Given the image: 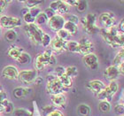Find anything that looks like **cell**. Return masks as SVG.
Wrapping results in <instances>:
<instances>
[{
	"mask_svg": "<svg viewBox=\"0 0 124 116\" xmlns=\"http://www.w3.org/2000/svg\"><path fill=\"white\" fill-rule=\"evenodd\" d=\"M18 62L19 64L21 65H26V64H29L31 61V57L30 55L26 52H21V56L19 57V59L16 60Z\"/></svg>",
	"mask_w": 124,
	"mask_h": 116,
	"instance_id": "cell-26",
	"label": "cell"
},
{
	"mask_svg": "<svg viewBox=\"0 0 124 116\" xmlns=\"http://www.w3.org/2000/svg\"><path fill=\"white\" fill-rule=\"evenodd\" d=\"M63 85L60 82V80L57 78L55 75H47V84H46V90L47 92L56 95L59 93H62L63 91Z\"/></svg>",
	"mask_w": 124,
	"mask_h": 116,
	"instance_id": "cell-5",
	"label": "cell"
},
{
	"mask_svg": "<svg viewBox=\"0 0 124 116\" xmlns=\"http://www.w3.org/2000/svg\"><path fill=\"white\" fill-rule=\"evenodd\" d=\"M36 76H37V71L36 69L22 70L21 72H19L18 80L25 84H30L36 81Z\"/></svg>",
	"mask_w": 124,
	"mask_h": 116,
	"instance_id": "cell-9",
	"label": "cell"
},
{
	"mask_svg": "<svg viewBox=\"0 0 124 116\" xmlns=\"http://www.w3.org/2000/svg\"><path fill=\"white\" fill-rule=\"evenodd\" d=\"M99 22L103 26V29H111L115 25V16L113 13L106 12L101 13L98 17Z\"/></svg>",
	"mask_w": 124,
	"mask_h": 116,
	"instance_id": "cell-10",
	"label": "cell"
},
{
	"mask_svg": "<svg viewBox=\"0 0 124 116\" xmlns=\"http://www.w3.org/2000/svg\"><path fill=\"white\" fill-rule=\"evenodd\" d=\"M46 116H64V114H63L61 111H60V110L55 109V110H53L52 112H51L50 114H47Z\"/></svg>",
	"mask_w": 124,
	"mask_h": 116,
	"instance_id": "cell-43",
	"label": "cell"
},
{
	"mask_svg": "<svg viewBox=\"0 0 124 116\" xmlns=\"http://www.w3.org/2000/svg\"><path fill=\"white\" fill-rule=\"evenodd\" d=\"M11 3V1H6V0H0V15L4 13V12L5 11L7 5Z\"/></svg>",
	"mask_w": 124,
	"mask_h": 116,
	"instance_id": "cell-39",
	"label": "cell"
},
{
	"mask_svg": "<svg viewBox=\"0 0 124 116\" xmlns=\"http://www.w3.org/2000/svg\"><path fill=\"white\" fill-rule=\"evenodd\" d=\"M56 63V58L52 52L50 51H44L42 53H39L35 59V67L36 70H44V68L47 66H52Z\"/></svg>",
	"mask_w": 124,
	"mask_h": 116,
	"instance_id": "cell-2",
	"label": "cell"
},
{
	"mask_svg": "<svg viewBox=\"0 0 124 116\" xmlns=\"http://www.w3.org/2000/svg\"><path fill=\"white\" fill-rule=\"evenodd\" d=\"M65 74L69 76L70 78H75L78 75V69L77 67L75 66H70L67 67V68H65Z\"/></svg>",
	"mask_w": 124,
	"mask_h": 116,
	"instance_id": "cell-28",
	"label": "cell"
},
{
	"mask_svg": "<svg viewBox=\"0 0 124 116\" xmlns=\"http://www.w3.org/2000/svg\"><path fill=\"white\" fill-rule=\"evenodd\" d=\"M110 108H111V106H110V102L108 101H101L98 105V109L101 113H107Z\"/></svg>",
	"mask_w": 124,
	"mask_h": 116,
	"instance_id": "cell-31",
	"label": "cell"
},
{
	"mask_svg": "<svg viewBox=\"0 0 124 116\" xmlns=\"http://www.w3.org/2000/svg\"><path fill=\"white\" fill-rule=\"evenodd\" d=\"M23 29L25 31L26 35L28 36V37L29 38V40L34 44H36V45L37 44H41L42 37H43L44 34V32L42 30V29H40L37 25L33 23L25 25Z\"/></svg>",
	"mask_w": 124,
	"mask_h": 116,
	"instance_id": "cell-3",
	"label": "cell"
},
{
	"mask_svg": "<svg viewBox=\"0 0 124 116\" xmlns=\"http://www.w3.org/2000/svg\"><path fill=\"white\" fill-rule=\"evenodd\" d=\"M2 76L5 79L11 81L18 80L19 78V70L14 66L9 65L3 68L2 70Z\"/></svg>",
	"mask_w": 124,
	"mask_h": 116,
	"instance_id": "cell-13",
	"label": "cell"
},
{
	"mask_svg": "<svg viewBox=\"0 0 124 116\" xmlns=\"http://www.w3.org/2000/svg\"><path fill=\"white\" fill-rule=\"evenodd\" d=\"M1 90H2V88H1V86H0V91H1Z\"/></svg>",
	"mask_w": 124,
	"mask_h": 116,
	"instance_id": "cell-48",
	"label": "cell"
},
{
	"mask_svg": "<svg viewBox=\"0 0 124 116\" xmlns=\"http://www.w3.org/2000/svg\"><path fill=\"white\" fill-rule=\"evenodd\" d=\"M123 111H124V107L122 104H118V105H116V106H114V112L117 114H122V115Z\"/></svg>",
	"mask_w": 124,
	"mask_h": 116,
	"instance_id": "cell-41",
	"label": "cell"
},
{
	"mask_svg": "<svg viewBox=\"0 0 124 116\" xmlns=\"http://www.w3.org/2000/svg\"><path fill=\"white\" fill-rule=\"evenodd\" d=\"M123 59H124V52L123 50H121L116 54L115 58L114 59V67H118L121 74H123Z\"/></svg>",
	"mask_w": 124,
	"mask_h": 116,
	"instance_id": "cell-19",
	"label": "cell"
},
{
	"mask_svg": "<svg viewBox=\"0 0 124 116\" xmlns=\"http://www.w3.org/2000/svg\"><path fill=\"white\" fill-rule=\"evenodd\" d=\"M120 75H121L120 70L118 69V67H114V66H110V67H108L105 70V72H104V76H105L106 80H108L109 82L115 81L117 78L119 77Z\"/></svg>",
	"mask_w": 124,
	"mask_h": 116,
	"instance_id": "cell-17",
	"label": "cell"
},
{
	"mask_svg": "<svg viewBox=\"0 0 124 116\" xmlns=\"http://www.w3.org/2000/svg\"><path fill=\"white\" fill-rule=\"evenodd\" d=\"M79 44V53L83 56L89 53H92L94 50V44L88 37H83L78 42Z\"/></svg>",
	"mask_w": 124,
	"mask_h": 116,
	"instance_id": "cell-12",
	"label": "cell"
},
{
	"mask_svg": "<svg viewBox=\"0 0 124 116\" xmlns=\"http://www.w3.org/2000/svg\"><path fill=\"white\" fill-rule=\"evenodd\" d=\"M51 101L54 107H63L67 103V97L64 93H59L56 95H52Z\"/></svg>",
	"mask_w": 124,
	"mask_h": 116,
	"instance_id": "cell-18",
	"label": "cell"
},
{
	"mask_svg": "<svg viewBox=\"0 0 124 116\" xmlns=\"http://www.w3.org/2000/svg\"><path fill=\"white\" fill-rule=\"evenodd\" d=\"M66 50L70 52H77L79 53V44L76 41H67L66 43Z\"/></svg>",
	"mask_w": 124,
	"mask_h": 116,
	"instance_id": "cell-23",
	"label": "cell"
},
{
	"mask_svg": "<svg viewBox=\"0 0 124 116\" xmlns=\"http://www.w3.org/2000/svg\"><path fill=\"white\" fill-rule=\"evenodd\" d=\"M66 43L67 41H63L60 39L58 36L52 39L50 47H51V52L54 53H61L64 51H66Z\"/></svg>",
	"mask_w": 124,
	"mask_h": 116,
	"instance_id": "cell-15",
	"label": "cell"
},
{
	"mask_svg": "<svg viewBox=\"0 0 124 116\" xmlns=\"http://www.w3.org/2000/svg\"><path fill=\"white\" fill-rule=\"evenodd\" d=\"M80 21L84 31L89 35H95L99 30L97 26V15L95 13H88L85 17L81 19Z\"/></svg>",
	"mask_w": 124,
	"mask_h": 116,
	"instance_id": "cell-4",
	"label": "cell"
},
{
	"mask_svg": "<svg viewBox=\"0 0 124 116\" xmlns=\"http://www.w3.org/2000/svg\"><path fill=\"white\" fill-rule=\"evenodd\" d=\"M5 37L8 42L13 43V42L15 41L16 37H17V33H16V31H14L13 29H10V30L6 31V33H5Z\"/></svg>",
	"mask_w": 124,
	"mask_h": 116,
	"instance_id": "cell-30",
	"label": "cell"
},
{
	"mask_svg": "<svg viewBox=\"0 0 124 116\" xmlns=\"http://www.w3.org/2000/svg\"><path fill=\"white\" fill-rule=\"evenodd\" d=\"M50 9H52L55 13H59V15H62L69 12L70 6L67 5L66 1H53L50 5Z\"/></svg>",
	"mask_w": 124,
	"mask_h": 116,
	"instance_id": "cell-11",
	"label": "cell"
},
{
	"mask_svg": "<svg viewBox=\"0 0 124 116\" xmlns=\"http://www.w3.org/2000/svg\"><path fill=\"white\" fill-rule=\"evenodd\" d=\"M87 7H88L87 1H83V0H81L80 1L79 0L77 5H76V10H77L78 13H84L87 10Z\"/></svg>",
	"mask_w": 124,
	"mask_h": 116,
	"instance_id": "cell-32",
	"label": "cell"
},
{
	"mask_svg": "<svg viewBox=\"0 0 124 116\" xmlns=\"http://www.w3.org/2000/svg\"><path fill=\"white\" fill-rule=\"evenodd\" d=\"M30 91H31L30 88L18 87V88H15L14 90H13V96H14L16 98H21L28 95Z\"/></svg>",
	"mask_w": 124,
	"mask_h": 116,
	"instance_id": "cell-21",
	"label": "cell"
},
{
	"mask_svg": "<svg viewBox=\"0 0 124 116\" xmlns=\"http://www.w3.org/2000/svg\"><path fill=\"white\" fill-rule=\"evenodd\" d=\"M117 29H118V30L119 31H121V32L123 33V31H124V21H123V20L121 21V23L119 24V26H118Z\"/></svg>",
	"mask_w": 124,
	"mask_h": 116,
	"instance_id": "cell-47",
	"label": "cell"
},
{
	"mask_svg": "<svg viewBox=\"0 0 124 116\" xmlns=\"http://www.w3.org/2000/svg\"><path fill=\"white\" fill-rule=\"evenodd\" d=\"M67 21H69V22L75 24V25H77V24L80 22V19L78 18L76 15H75V14H70V15L67 16Z\"/></svg>",
	"mask_w": 124,
	"mask_h": 116,
	"instance_id": "cell-37",
	"label": "cell"
},
{
	"mask_svg": "<svg viewBox=\"0 0 124 116\" xmlns=\"http://www.w3.org/2000/svg\"><path fill=\"white\" fill-rule=\"evenodd\" d=\"M41 12H42L41 9H40L39 7H34V8H30V9H29V13L35 19H36V16L38 15Z\"/></svg>",
	"mask_w": 124,
	"mask_h": 116,
	"instance_id": "cell-38",
	"label": "cell"
},
{
	"mask_svg": "<svg viewBox=\"0 0 124 116\" xmlns=\"http://www.w3.org/2000/svg\"><path fill=\"white\" fill-rule=\"evenodd\" d=\"M118 83L116 81H113L110 82L108 86H106V88L104 89V90H102L98 95H97L98 99L101 101H110L112 100V98L116 94L117 90H118Z\"/></svg>",
	"mask_w": 124,
	"mask_h": 116,
	"instance_id": "cell-6",
	"label": "cell"
},
{
	"mask_svg": "<svg viewBox=\"0 0 124 116\" xmlns=\"http://www.w3.org/2000/svg\"><path fill=\"white\" fill-rule=\"evenodd\" d=\"M78 1H79V0H67L66 3H67L69 6H76L78 4Z\"/></svg>",
	"mask_w": 124,
	"mask_h": 116,
	"instance_id": "cell-46",
	"label": "cell"
},
{
	"mask_svg": "<svg viewBox=\"0 0 124 116\" xmlns=\"http://www.w3.org/2000/svg\"><path fill=\"white\" fill-rule=\"evenodd\" d=\"M0 34H1V27H0Z\"/></svg>",
	"mask_w": 124,
	"mask_h": 116,
	"instance_id": "cell-49",
	"label": "cell"
},
{
	"mask_svg": "<svg viewBox=\"0 0 124 116\" xmlns=\"http://www.w3.org/2000/svg\"><path fill=\"white\" fill-rule=\"evenodd\" d=\"M13 111H14V109H13V105L11 103V102L8 101V103L6 104V106H5L3 113L5 114H13Z\"/></svg>",
	"mask_w": 124,
	"mask_h": 116,
	"instance_id": "cell-36",
	"label": "cell"
},
{
	"mask_svg": "<svg viewBox=\"0 0 124 116\" xmlns=\"http://www.w3.org/2000/svg\"><path fill=\"white\" fill-rule=\"evenodd\" d=\"M44 13H45V15H46V17L48 18V20H49V19H51L52 17H53V16L55 15V13L52 10V9H50V8L46 9V10L44 11Z\"/></svg>",
	"mask_w": 124,
	"mask_h": 116,
	"instance_id": "cell-45",
	"label": "cell"
},
{
	"mask_svg": "<svg viewBox=\"0 0 124 116\" xmlns=\"http://www.w3.org/2000/svg\"><path fill=\"white\" fill-rule=\"evenodd\" d=\"M83 61L86 67H88L91 70H95L98 67V56L94 53H89L84 55L83 58Z\"/></svg>",
	"mask_w": 124,
	"mask_h": 116,
	"instance_id": "cell-16",
	"label": "cell"
},
{
	"mask_svg": "<svg viewBox=\"0 0 124 116\" xmlns=\"http://www.w3.org/2000/svg\"><path fill=\"white\" fill-rule=\"evenodd\" d=\"M63 29H64L66 31H67V32L69 33L70 36L75 35V34L78 31L77 25H75V24H74V23H71V22H69V21H66V22H65Z\"/></svg>",
	"mask_w": 124,
	"mask_h": 116,
	"instance_id": "cell-24",
	"label": "cell"
},
{
	"mask_svg": "<svg viewBox=\"0 0 124 116\" xmlns=\"http://www.w3.org/2000/svg\"><path fill=\"white\" fill-rule=\"evenodd\" d=\"M24 21H25V22H26L27 24L35 23V18H33V17H32L29 13L24 15Z\"/></svg>",
	"mask_w": 124,
	"mask_h": 116,
	"instance_id": "cell-40",
	"label": "cell"
},
{
	"mask_svg": "<svg viewBox=\"0 0 124 116\" xmlns=\"http://www.w3.org/2000/svg\"><path fill=\"white\" fill-rule=\"evenodd\" d=\"M66 22V19L62 15L55 14L53 17L48 20V27L52 32H56L63 29L64 24Z\"/></svg>",
	"mask_w": 124,
	"mask_h": 116,
	"instance_id": "cell-8",
	"label": "cell"
},
{
	"mask_svg": "<svg viewBox=\"0 0 124 116\" xmlns=\"http://www.w3.org/2000/svg\"><path fill=\"white\" fill-rule=\"evenodd\" d=\"M63 74H65V68L63 67H57L56 68H55V74L54 75H56L57 77L60 76V75H63Z\"/></svg>",
	"mask_w": 124,
	"mask_h": 116,
	"instance_id": "cell-42",
	"label": "cell"
},
{
	"mask_svg": "<svg viewBox=\"0 0 124 116\" xmlns=\"http://www.w3.org/2000/svg\"><path fill=\"white\" fill-rule=\"evenodd\" d=\"M86 88L91 93L95 94V95H98L102 90H104V89L106 88V85L100 80H92L87 83Z\"/></svg>",
	"mask_w": 124,
	"mask_h": 116,
	"instance_id": "cell-14",
	"label": "cell"
},
{
	"mask_svg": "<svg viewBox=\"0 0 124 116\" xmlns=\"http://www.w3.org/2000/svg\"><path fill=\"white\" fill-rule=\"evenodd\" d=\"M57 36L60 39L63 40V41H68V39H69V37H70V35L67 31H66L64 29H62L57 32Z\"/></svg>",
	"mask_w": 124,
	"mask_h": 116,
	"instance_id": "cell-33",
	"label": "cell"
},
{
	"mask_svg": "<svg viewBox=\"0 0 124 116\" xmlns=\"http://www.w3.org/2000/svg\"><path fill=\"white\" fill-rule=\"evenodd\" d=\"M91 107L88 105H86V104H81L77 107L78 114H80L81 116H89L91 114Z\"/></svg>",
	"mask_w": 124,
	"mask_h": 116,
	"instance_id": "cell-25",
	"label": "cell"
},
{
	"mask_svg": "<svg viewBox=\"0 0 124 116\" xmlns=\"http://www.w3.org/2000/svg\"><path fill=\"white\" fill-rule=\"evenodd\" d=\"M13 116H33V114L28 109L17 108L13 111Z\"/></svg>",
	"mask_w": 124,
	"mask_h": 116,
	"instance_id": "cell-29",
	"label": "cell"
},
{
	"mask_svg": "<svg viewBox=\"0 0 124 116\" xmlns=\"http://www.w3.org/2000/svg\"><path fill=\"white\" fill-rule=\"evenodd\" d=\"M51 41H52V38H51V36L48 35V34L44 33L43 37H42V40H41V44L43 45L44 47H48L51 44Z\"/></svg>",
	"mask_w": 124,
	"mask_h": 116,
	"instance_id": "cell-34",
	"label": "cell"
},
{
	"mask_svg": "<svg viewBox=\"0 0 124 116\" xmlns=\"http://www.w3.org/2000/svg\"><path fill=\"white\" fill-rule=\"evenodd\" d=\"M21 25V21L16 17H12V16L3 15L0 18V27L4 29H6L8 30L13 29L16 27H19Z\"/></svg>",
	"mask_w": 124,
	"mask_h": 116,
	"instance_id": "cell-7",
	"label": "cell"
},
{
	"mask_svg": "<svg viewBox=\"0 0 124 116\" xmlns=\"http://www.w3.org/2000/svg\"><path fill=\"white\" fill-rule=\"evenodd\" d=\"M48 22V18L46 17L45 13L44 12H41L38 15L36 16V19H35V24L36 25H44V24H46Z\"/></svg>",
	"mask_w": 124,
	"mask_h": 116,
	"instance_id": "cell-27",
	"label": "cell"
},
{
	"mask_svg": "<svg viewBox=\"0 0 124 116\" xmlns=\"http://www.w3.org/2000/svg\"><path fill=\"white\" fill-rule=\"evenodd\" d=\"M5 100H7V94H6L5 91L1 90L0 91V105L4 103Z\"/></svg>",
	"mask_w": 124,
	"mask_h": 116,
	"instance_id": "cell-44",
	"label": "cell"
},
{
	"mask_svg": "<svg viewBox=\"0 0 124 116\" xmlns=\"http://www.w3.org/2000/svg\"><path fill=\"white\" fill-rule=\"evenodd\" d=\"M100 35L106 44L113 48L123 46V33L118 30L117 28L111 29H100Z\"/></svg>",
	"mask_w": 124,
	"mask_h": 116,
	"instance_id": "cell-1",
	"label": "cell"
},
{
	"mask_svg": "<svg viewBox=\"0 0 124 116\" xmlns=\"http://www.w3.org/2000/svg\"><path fill=\"white\" fill-rule=\"evenodd\" d=\"M122 116H123V115H122Z\"/></svg>",
	"mask_w": 124,
	"mask_h": 116,
	"instance_id": "cell-50",
	"label": "cell"
},
{
	"mask_svg": "<svg viewBox=\"0 0 124 116\" xmlns=\"http://www.w3.org/2000/svg\"><path fill=\"white\" fill-rule=\"evenodd\" d=\"M60 82L62 83V85L63 87H66V88H71L73 86V80L72 78H70L69 76H67L66 74H63L61 75L60 76L57 77Z\"/></svg>",
	"mask_w": 124,
	"mask_h": 116,
	"instance_id": "cell-22",
	"label": "cell"
},
{
	"mask_svg": "<svg viewBox=\"0 0 124 116\" xmlns=\"http://www.w3.org/2000/svg\"><path fill=\"white\" fill-rule=\"evenodd\" d=\"M23 3L27 5V7L29 8V9H30V8H34V7H38V5H41L43 2H42V1H33V0H28V1H24Z\"/></svg>",
	"mask_w": 124,
	"mask_h": 116,
	"instance_id": "cell-35",
	"label": "cell"
},
{
	"mask_svg": "<svg viewBox=\"0 0 124 116\" xmlns=\"http://www.w3.org/2000/svg\"><path fill=\"white\" fill-rule=\"evenodd\" d=\"M24 52L22 48H20V47H17V46H11L9 48L7 52V54L8 56L11 58V59H14V60H17L19 59V57L21 56V52Z\"/></svg>",
	"mask_w": 124,
	"mask_h": 116,
	"instance_id": "cell-20",
	"label": "cell"
}]
</instances>
